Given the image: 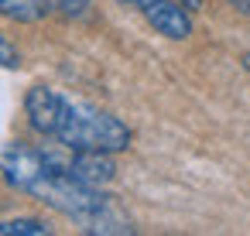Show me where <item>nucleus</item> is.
<instances>
[{"label":"nucleus","instance_id":"nucleus-1","mask_svg":"<svg viewBox=\"0 0 250 236\" xmlns=\"http://www.w3.org/2000/svg\"><path fill=\"white\" fill-rule=\"evenodd\" d=\"M0 171L11 188L42 198L45 205L76 219L86 233H134L130 219L110 195L65 175V151L11 144L0 157Z\"/></svg>","mask_w":250,"mask_h":236},{"label":"nucleus","instance_id":"nucleus-2","mask_svg":"<svg viewBox=\"0 0 250 236\" xmlns=\"http://www.w3.org/2000/svg\"><path fill=\"white\" fill-rule=\"evenodd\" d=\"M48 137H55L69 151H110V154H117V151H127L130 127L106 110H96L89 103H72L62 96Z\"/></svg>","mask_w":250,"mask_h":236},{"label":"nucleus","instance_id":"nucleus-3","mask_svg":"<svg viewBox=\"0 0 250 236\" xmlns=\"http://www.w3.org/2000/svg\"><path fill=\"white\" fill-rule=\"evenodd\" d=\"M65 175L89 185V188H103L117 178V164H113L110 151H69L65 154Z\"/></svg>","mask_w":250,"mask_h":236},{"label":"nucleus","instance_id":"nucleus-4","mask_svg":"<svg viewBox=\"0 0 250 236\" xmlns=\"http://www.w3.org/2000/svg\"><path fill=\"white\" fill-rule=\"evenodd\" d=\"M141 14L147 18V24L171 38V41H185L192 35V18H188V7H182L178 0H151L147 7H141Z\"/></svg>","mask_w":250,"mask_h":236},{"label":"nucleus","instance_id":"nucleus-5","mask_svg":"<svg viewBox=\"0 0 250 236\" xmlns=\"http://www.w3.org/2000/svg\"><path fill=\"white\" fill-rule=\"evenodd\" d=\"M59 99H62V93H55V89H48V86H35V89L24 96L28 123H31L38 134H45V137H48V130H52V120H55Z\"/></svg>","mask_w":250,"mask_h":236},{"label":"nucleus","instance_id":"nucleus-6","mask_svg":"<svg viewBox=\"0 0 250 236\" xmlns=\"http://www.w3.org/2000/svg\"><path fill=\"white\" fill-rule=\"evenodd\" d=\"M0 14L11 21H21V24H35L48 14V7L42 0H0Z\"/></svg>","mask_w":250,"mask_h":236},{"label":"nucleus","instance_id":"nucleus-7","mask_svg":"<svg viewBox=\"0 0 250 236\" xmlns=\"http://www.w3.org/2000/svg\"><path fill=\"white\" fill-rule=\"evenodd\" d=\"M48 233H52L48 222L45 219H31V216L0 222V236H48Z\"/></svg>","mask_w":250,"mask_h":236},{"label":"nucleus","instance_id":"nucleus-8","mask_svg":"<svg viewBox=\"0 0 250 236\" xmlns=\"http://www.w3.org/2000/svg\"><path fill=\"white\" fill-rule=\"evenodd\" d=\"M18 65H21V52L7 38H0V69H18Z\"/></svg>","mask_w":250,"mask_h":236},{"label":"nucleus","instance_id":"nucleus-9","mask_svg":"<svg viewBox=\"0 0 250 236\" xmlns=\"http://www.w3.org/2000/svg\"><path fill=\"white\" fill-rule=\"evenodd\" d=\"M229 4H233L236 11H243V14H250V0H229Z\"/></svg>","mask_w":250,"mask_h":236},{"label":"nucleus","instance_id":"nucleus-10","mask_svg":"<svg viewBox=\"0 0 250 236\" xmlns=\"http://www.w3.org/2000/svg\"><path fill=\"white\" fill-rule=\"evenodd\" d=\"M178 4L188 7V11H199V7H202V0H178Z\"/></svg>","mask_w":250,"mask_h":236},{"label":"nucleus","instance_id":"nucleus-11","mask_svg":"<svg viewBox=\"0 0 250 236\" xmlns=\"http://www.w3.org/2000/svg\"><path fill=\"white\" fill-rule=\"evenodd\" d=\"M124 4H134V7H147L151 0H124Z\"/></svg>","mask_w":250,"mask_h":236},{"label":"nucleus","instance_id":"nucleus-12","mask_svg":"<svg viewBox=\"0 0 250 236\" xmlns=\"http://www.w3.org/2000/svg\"><path fill=\"white\" fill-rule=\"evenodd\" d=\"M243 69H247V72H250V55H243Z\"/></svg>","mask_w":250,"mask_h":236}]
</instances>
